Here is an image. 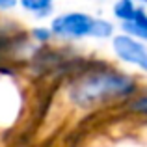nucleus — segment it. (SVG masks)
I'll return each instance as SVG.
<instances>
[{
	"label": "nucleus",
	"mask_w": 147,
	"mask_h": 147,
	"mask_svg": "<svg viewBox=\"0 0 147 147\" xmlns=\"http://www.w3.org/2000/svg\"><path fill=\"white\" fill-rule=\"evenodd\" d=\"M142 90V78L114 63H91L73 73L63 86V100L71 110L95 114L125 106Z\"/></svg>",
	"instance_id": "f257e3e1"
},
{
	"label": "nucleus",
	"mask_w": 147,
	"mask_h": 147,
	"mask_svg": "<svg viewBox=\"0 0 147 147\" xmlns=\"http://www.w3.org/2000/svg\"><path fill=\"white\" fill-rule=\"evenodd\" d=\"M28 104L26 88L13 69L0 67V136L22 121Z\"/></svg>",
	"instance_id": "f03ea898"
},
{
	"label": "nucleus",
	"mask_w": 147,
	"mask_h": 147,
	"mask_svg": "<svg viewBox=\"0 0 147 147\" xmlns=\"http://www.w3.org/2000/svg\"><path fill=\"white\" fill-rule=\"evenodd\" d=\"M84 147H147V119L127 115L119 121V130L95 132Z\"/></svg>",
	"instance_id": "7ed1b4c3"
},
{
	"label": "nucleus",
	"mask_w": 147,
	"mask_h": 147,
	"mask_svg": "<svg viewBox=\"0 0 147 147\" xmlns=\"http://www.w3.org/2000/svg\"><path fill=\"white\" fill-rule=\"evenodd\" d=\"M93 22L95 15L88 11L73 9V11H63L54 17H50L49 28L54 36V41H82V39H91L93 32Z\"/></svg>",
	"instance_id": "20e7f679"
},
{
	"label": "nucleus",
	"mask_w": 147,
	"mask_h": 147,
	"mask_svg": "<svg viewBox=\"0 0 147 147\" xmlns=\"http://www.w3.org/2000/svg\"><path fill=\"white\" fill-rule=\"evenodd\" d=\"M110 47L115 60L138 69L144 76H147V45L145 43H140V41L117 32L110 39Z\"/></svg>",
	"instance_id": "39448f33"
},
{
	"label": "nucleus",
	"mask_w": 147,
	"mask_h": 147,
	"mask_svg": "<svg viewBox=\"0 0 147 147\" xmlns=\"http://www.w3.org/2000/svg\"><path fill=\"white\" fill-rule=\"evenodd\" d=\"M19 7L26 13H30L34 19H50V15H54V2L52 0H21Z\"/></svg>",
	"instance_id": "423d86ee"
},
{
	"label": "nucleus",
	"mask_w": 147,
	"mask_h": 147,
	"mask_svg": "<svg viewBox=\"0 0 147 147\" xmlns=\"http://www.w3.org/2000/svg\"><path fill=\"white\" fill-rule=\"evenodd\" d=\"M138 9H140V4L134 2V0H119L112 6V17L119 22V24H125V22H132L136 17Z\"/></svg>",
	"instance_id": "0eeeda50"
},
{
	"label": "nucleus",
	"mask_w": 147,
	"mask_h": 147,
	"mask_svg": "<svg viewBox=\"0 0 147 147\" xmlns=\"http://www.w3.org/2000/svg\"><path fill=\"white\" fill-rule=\"evenodd\" d=\"M121 108L127 115H132V117L138 119H147V88L142 86V90Z\"/></svg>",
	"instance_id": "6e6552de"
},
{
	"label": "nucleus",
	"mask_w": 147,
	"mask_h": 147,
	"mask_svg": "<svg viewBox=\"0 0 147 147\" xmlns=\"http://www.w3.org/2000/svg\"><path fill=\"white\" fill-rule=\"evenodd\" d=\"M115 34H117V28H115V24L110 21V19H106V17H95L91 39H99V41L112 39Z\"/></svg>",
	"instance_id": "1a4fd4ad"
},
{
	"label": "nucleus",
	"mask_w": 147,
	"mask_h": 147,
	"mask_svg": "<svg viewBox=\"0 0 147 147\" xmlns=\"http://www.w3.org/2000/svg\"><path fill=\"white\" fill-rule=\"evenodd\" d=\"M119 34H125V36L132 37V39L140 41V43L147 45V28L136 24V22H125V24H119Z\"/></svg>",
	"instance_id": "9d476101"
},
{
	"label": "nucleus",
	"mask_w": 147,
	"mask_h": 147,
	"mask_svg": "<svg viewBox=\"0 0 147 147\" xmlns=\"http://www.w3.org/2000/svg\"><path fill=\"white\" fill-rule=\"evenodd\" d=\"M30 39L34 41V43L37 45H50L54 41V36L52 32H50L49 24H39V26H34V28H30Z\"/></svg>",
	"instance_id": "9b49d317"
},
{
	"label": "nucleus",
	"mask_w": 147,
	"mask_h": 147,
	"mask_svg": "<svg viewBox=\"0 0 147 147\" xmlns=\"http://www.w3.org/2000/svg\"><path fill=\"white\" fill-rule=\"evenodd\" d=\"M19 7V2L17 0H0V13H6V11H11Z\"/></svg>",
	"instance_id": "f8f14e48"
}]
</instances>
